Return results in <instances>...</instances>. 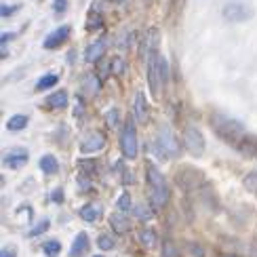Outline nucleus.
Listing matches in <instances>:
<instances>
[{"label": "nucleus", "mask_w": 257, "mask_h": 257, "mask_svg": "<svg viewBox=\"0 0 257 257\" xmlns=\"http://www.w3.org/2000/svg\"><path fill=\"white\" fill-rule=\"evenodd\" d=\"M221 17L228 24H242V21H249L253 17V9L244 3H238V0H232L221 9Z\"/></svg>", "instance_id": "6"}, {"label": "nucleus", "mask_w": 257, "mask_h": 257, "mask_svg": "<svg viewBox=\"0 0 257 257\" xmlns=\"http://www.w3.org/2000/svg\"><path fill=\"white\" fill-rule=\"evenodd\" d=\"M38 167H40V171H42L45 175H55V173H59V160L53 156V154L40 156Z\"/></svg>", "instance_id": "17"}, {"label": "nucleus", "mask_w": 257, "mask_h": 257, "mask_svg": "<svg viewBox=\"0 0 257 257\" xmlns=\"http://www.w3.org/2000/svg\"><path fill=\"white\" fill-rule=\"evenodd\" d=\"M103 146H105V135L99 131H93L82 139L80 152L82 154H95V152H99V150H103Z\"/></svg>", "instance_id": "10"}, {"label": "nucleus", "mask_w": 257, "mask_h": 257, "mask_svg": "<svg viewBox=\"0 0 257 257\" xmlns=\"http://www.w3.org/2000/svg\"><path fill=\"white\" fill-rule=\"evenodd\" d=\"M188 249H190L192 253H194L196 257H205V251H202V247H200L198 242H190V244H188Z\"/></svg>", "instance_id": "36"}, {"label": "nucleus", "mask_w": 257, "mask_h": 257, "mask_svg": "<svg viewBox=\"0 0 257 257\" xmlns=\"http://www.w3.org/2000/svg\"><path fill=\"white\" fill-rule=\"evenodd\" d=\"M80 89L87 97H95L99 91H101V80L97 74H84L82 80H80Z\"/></svg>", "instance_id": "13"}, {"label": "nucleus", "mask_w": 257, "mask_h": 257, "mask_svg": "<svg viewBox=\"0 0 257 257\" xmlns=\"http://www.w3.org/2000/svg\"><path fill=\"white\" fill-rule=\"evenodd\" d=\"M53 11H55L57 15L66 13L68 11V0H55V3H53Z\"/></svg>", "instance_id": "34"}, {"label": "nucleus", "mask_w": 257, "mask_h": 257, "mask_svg": "<svg viewBox=\"0 0 257 257\" xmlns=\"http://www.w3.org/2000/svg\"><path fill=\"white\" fill-rule=\"evenodd\" d=\"M11 38H13V32H3V36H0V45H3V49H5V45Z\"/></svg>", "instance_id": "38"}, {"label": "nucleus", "mask_w": 257, "mask_h": 257, "mask_svg": "<svg viewBox=\"0 0 257 257\" xmlns=\"http://www.w3.org/2000/svg\"><path fill=\"white\" fill-rule=\"evenodd\" d=\"M28 122H30V118L26 114H15L7 120V128L9 131H24V128L28 126Z\"/></svg>", "instance_id": "23"}, {"label": "nucleus", "mask_w": 257, "mask_h": 257, "mask_svg": "<svg viewBox=\"0 0 257 257\" xmlns=\"http://www.w3.org/2000/svg\"><path fill=\"white\" fill-rule=\"evenodd\" d=\"M146 181H148V198L154 211H163L171 200V188L167 184V177L160 173L156 165H146Z\"/></svg>", "instance_id": "1"}, {"label": "nucleus", "mask_w": 257, "mask_h": 257, "mask_svg": "<svg viewBox=\"0 0 257 257\" xmlns=\"http://www.w3.org/2000/svg\"><path fill=\"white\" fill-rule=\"evenodd\" d=\"M97 257H101V255H97Z\"/></svg>", "instance_id": "42"}, {"label": "nucleus", "mask_w": 257, "mask_h": 257, "mask_svg": "<svg viewBox=\"0 0 257 257\" xmlns=\"http://www.w3.org/2000/svg\"><path fill=\"white\" fill-rule=\"evenodd\" d=\"M72 34V28L70 26H59L57 30H53L51 34L45 38V49L53 51V49H59L61 45H66L68 38Z\"/></svg>", "instance_id": "9"}, {"label": "nucleus", "mask_w": 257, "mask_h": 257, "mask_svg": "<svg viewBox=\"0 0 257 257\" xmlns=\"http://www.w3.org/2000/svg\"><path fill=\"white\" fill-rule=\"evenodd\" d=\"M101 205H97V202H87V205H82L80 211H78V215L82 221H87V223H95V221H99L101 219Z\"/></svg>", "instance_id": "15"}, {"label": "nucleus", "mask_w": 257, "mask_h": 257, "mask_svg": "<svg viewBox=\"0 0 257 257\" xmlns=\"http://www.w3.org/2000/svg\"><path fill=\"white\" fill-rule=\"evenodd\" d=\"M59 82V74H45V76H40L38 82H36V91H47L51 87H55Z\"/></svg>", "instance_id": "25"}, {"label": "nucleus", "mask_w": 257, "mask_h": 257, "mask_svg": "<svg viewBox=\"0 0 257 257\" xmlns=\"http://www.w3.org/2000/svg\"><path fill=\"white\" fill-rule=\"evenodd\" d=\"M110 228L116 232V234H126L128 230H131V221H128V217L124 215L122 211H116L110 215Z\"/></svg>", "instance_id": "16"}, {"label": "nucleus", "mask_w": 257, "mask_h": 257, "mask_svg": "<svg viewBox=\"0 0 257 257\" xmlns=\"http://www.w3.org/2000/svg\"><path fill=\"white\" fill-rule=\"evenodd\" d=\"M105 47H108L105 38H97L95 42H91V45L87 47V51H84V59H87V63H97L103 57Z\"/></svg>", "instance_id": "12"}, {"label": "nucleus", "mask_w": 257, "mask_h": 257, "mask_svg": "<svg viewBox=\"0 0 257 257\" xmlns=\"http://www.w3.org/2000/svg\"><path fill=\"white\" fill-rule=\"evenodd\" d=\"M160 255L163 257H179V249H177V244L173 242V240H163V247H160Z\"/></svg>", "instance_id": "28"}, {"label": "nucleus", "mask_w": 257, "mask_h": 257, "mask_svg": "<svg viewBox=\"0 0 257 257\" xmlns=\"http://www.w3.org/2000/svg\"><path fill=\"white\" fill-rule=\"evenodd\" d=\"M103 28V17L97 11V7H93V11L89 13V21H87V30L89 32H99Z\"/></svg>", "instance_id": "24"}, {"label": "nucleus", "mask_w": 257, "mask_h": 257, "mask_svg": "<svg viewBox=\"0 0 257 257\" xmlns=\"http://www.w3.org/2000/svg\"><path fill=\"white\" fill-rule=\"evenodd\" d=\"M42 253L47 257H59L61 255V240L59 238H49L42 242Z\"/></svg>", "instance_id": "22"}, {"label": "nucleus", "mask_w": 257, "mask_h": 257, "mask_svg": "<svg viewBox=\"0 0 257 257\" xmlns=\"http://www.w3.org/2000/svg\"><path fill=\"white\" fill-rule=\"evenodd\" d=\"M110 68H112V74H116V76H122V74L126 72V61L122 57H114L110 61Z\"/></svg>", "instance_id": "31"}, {"label": "nucleus", "mask_w": 257, "mask_h": 257, "mask_svg": "<svg viewBox=\"0 0 257 257\" xmlns=\"http://www.w3.org/2000/svg\"><path fill=\"white\" fill-rule=\"evenodd\" d=\"M51 228V219H47V217H42L38 223H36V226L34 228H32L30 232H28V236L30 238H36V236H42V234H45L47 230Z\"/></svg>", "instance_id": "26"}, {"label": "nucleus", "mask_w": 257, "mask_h": 257, "mask_svg": "<svg viewBox=\"0 0 257 257\" xmlns=\"http://www.w3.org/2000/svg\"><path fill=\"white\" fill-rule=\"evenodd\" d=\"M146 3H148V5H150V3H154V0H146Z\"/></svg>", "instance_id": "41"}, {"label": "nucleus", "mask_w": 257, "mask_h": 257, "mask_svg": "<svg viewBox=\"0 0 257 257\" xmlns=\"http://www.w3.org/2000/svg\"><path fill=\"white\" fill-rule=\"evenodd\" d=\"M133 215L139 221H150V219H152V215H154V209H152V205L139 202V205H133Z\"/></svg>", "instance_id": "21"}, {"label": "nucleus", "mask_w": 257, "mask_h": 257, "mask_svg": "<svg viewBox=\"0 0 257 257\" xmlns=\"http://www.w3.org/2000/svg\"><path fill=\"white\" fill-rule=\"evenodd\" d=\"M139 240H142L144 247L152 249V247H156V244H158V234H156L154 228H142V230H139Z\"/></svg>", "instance_id": "20"}, {"label": "nucleus", "mask_w": 257, "mask_h": 257, "mask_svg": "<svg viewBox=\"0 0 257 257\" xmlns=\"http://www.w3.org/2000/svg\"><path fill=\"white\" fill-rule=\"evenodd\" d=\"M116 247V242L114 238L110 236V234H99V238H97V249L99 251H112Z\"/></svg>", "instance_id": "30"}, {"label": "nucleus", "mask_w": 257, "mask_h": 257, "mask_svg": "<svg viewBox=\"0 0 257 257\" xmlns=\"http://www.w3.org/2000/svg\"><path fill=\"white\" fill-rule=\"evenodd\" d=\"M51 200L55 202V205H63V200H66V196H63V188H55L51 192Z\"/></svg>", "instance_id": "33"}, {"label": "nucleus", "mask_w": 257, "mask_h": 257, "mask_svg": "<svg viewBox=\"0 0 257 257\" xmlns=\"http://www.w3.org/2000/svg\"><path fill=\"white\" fill-rule=\"evenodd\" d=\"M120 152L126 160H135L139 152V142H137V126L135 118L124 120V126L120 131Z\"/></svg>", "instance_id": "5"}, {"label": "nucleus", "mask_w": 257, "mask_h": 257, "mask_svg": "<svg viewBox=\"0 0 257 257\" xmlns=\"http://www.w3.org/2000/svg\"><path fill=\"white\" fill-rule=\"evenodd\" d=\"M221 257H238V255H221Z\"/></svg>", "instance_id": "40"}, {"label": "nucleus", "mask_w": 257, "mask_h": 257, "mask_svg": "<svg viewBox=\"0 0 257 257\" xmlns=\"http://www.w3.org/2000/svg\"><path fill=\"white\" fill-rule=\"evenodd\" d=\"M184 146H186L188 152L196 158L202 156V152H205V137H202V133L194 124L184 128Z\"/></svg>", "instance_id": "7"}, {"label": "nucleus", "mask_w": 257, "mask_h": 257, "mask_svg": "<svg viewBox=\"0 0 257 257\" xmlns=\"http://www.w3.org/2000/svg\"><path fill=\"white\" fill-rule=\"evenodd\" d=\"M154 150H158V158L160 160H169V158H177L179 156L181 148H179L177 137L173 135V131H171L169 124H163L158 128Z\"/></svg>", "instance_id": "4"}, {"label": "nucleus", "mask_w": 257, "mask_h": 257, "mask_svg": "<svg viewBox=\"0 0 257 257\" xmlns=\"http://www.w3.org/2000/svg\"><path fill=\"white\" fill-rule=\"evenodd\" d=\"M236 150H238V152H242V154H249V156L257 154V137H253V135H249V133H244V135L238 139Z\"/></svg>", "instance_id": "19"}, {"label": "nucleus", "mask_w": 257, "mask_h": 257, "mask_svg": "<svg viewBox=\"0 0 257 257\" xmlns=\"http://www.w3.org/2000/svg\"><path fill=\"white\" fill-rule=\"evenodd\" d=\"M116 209L126 213V211H133V202H131V194L128 192H122V194L116 198Z\"/></svg>", "instance_id": "27"}, {"label": "nucleus", "mask_w": 257, "mask_h": 257, "mask_svg": "<svg viewBox=\"0 0 257 257\" xmlns=\"http://www.w3.org/2000/svg\"><path fill=\"white\" fill-rule=\"evenodd\" d=\"M169 82V63L167 59L160 55V53L154 49L148 53V87H150V93L154 95H160L163 93V87Z\"/></svg>", "instance_id": "2"}, {"label": "nucleus", "mask_w": 257, "mask_h": 257, "mask_svg": "<svg viewBox=\"0 0 257 257\" xmlns=\"http://www.w3.org/2000/svg\"><path fill=\"white\" fill-rule=\"evenodd\" d=\"M242 186L247 188V190L251 192V194H255V196H257V171H251V173L244 175Z\"/></svg>", "instance_id": "29"}, {"label": "nucleus", "mask_w": 257, "mask_h": 257, "mask_svg": "<svg viewBox=\"0 0 257 257\" xmlns=\"http://www.w3.org/2000/svg\"><path fill=\"white\" fill-rule=\"evenodd\" d=\"M105 122H108V126H110V128L118 126V122H120V112L116 110V108L108 110V112H105Z\"/></svg>", "instance_id": "32"}, {"label": "nucleus", "mask_w": 257, "mask_h": 257, "mask_svg": "<svg viewBox=\"0 0 257 257\" xmlns=\"http://www.w3.org/2000/svg\"><path fill=\"white\" fill-rule=\"evenodd\" d=\"M110 3H114V5H122L124 0H110Z\"/></svg>", "instance_id": "39"}, {"label": "nucleus", "mask_w": 257, "mask_h": 257, "mask_svg": "<svg viewBox=\"0 0 257 257\" xmlns=\"http://www.w3.org/2000/svg\"><path fill=\"white\" fill-rule=\"evenodd\" d=\"M89 249H91V238L87 232H78L76 236L72 240V247H70V257H84L89 255Z\"/></svg>", "instance_id": "11"}, {"label": "nucleus", "mask_w": 257, "mask_h": 257, "mask_svg": "<svg viewBox=\"0 0 257 257\" xmlns=\"http://www.w3.org/2000/svg\"><path fill=\"white\" fill-rule=\"evenodd\" d=\"M17 9H19L17 5H3V7H0V15H3V17H11Z\"/></svg>", "instance_id": "35"}, {"label": "nucleus", "mask_w": 257, "mask_h": 257, "mask_svg": "<svg viewBox=\"0 0 257 257\" xmlns=\"http://www.w3.org/2000/svg\"><path fill=\"white\" fill-rule=\"evenodd\" d=\"M0 257H17V249L7 244V247H3V251H0Z\"/></svg>", "instance_id": "37"}, {"label": "nucleus", "mask_w": 257, "mask_h": 257, "mask_svg": "<svg viewBox=\"0 0 257 257\" xmlns=\"http://www.w3.org/2000/svg\"><path fill=\"white\" fill-rule=\"evenodd\" d=\"M148 116H150V112H148L146 95L139 91V93H135V99H133V118H135V122H146Z\"/></svg>", "instance_id": "14"}, {"label": "nucleus", "mask_w": 257, "mask_h": 257, "mask_svg": "<svg viewBox=\"0 0 257 257\" xmlns=\"http://www.w3.org/2000/svg\"><path fill=\"white\" fill-rule=\"evenodd\" d=\"M28 160H30V152L26 148H11L3 156V165L7 169H21L24 165H28Z\"/></svg>", "instance_id": "8"}, {"label": "nucleus", "mask_w": 257, "mask_h": 257, "mask_svg": "<svg viewBox=\"0 0 257 257\" xmlns=\"http://www.w3.org/2000/svg\"><path fill=\"white\" fill-rule=\"evenodd\" d=\"M68 91H63V89H59V91H55V93H51L49 97H47V105L51 110H63L68 105Z\"/></svg>", "instance_id": "18"}, {"label": "nucleus", "mask_w": 257, "mask_h": 257, "mask_svg": "<svg viewBox=\"0 0 257 257\" xmlns=\"http://www.w3.org/2000/svg\"><path fill=\"white\" fill-rule=\"evenodd\" d=\"M211 128L232 146H236L238 139L247 133L244 131V124L240 120L232 118V116H226V114H213L211 116Z\"/></svg>", "instance_id": "3"}]
</instances>
